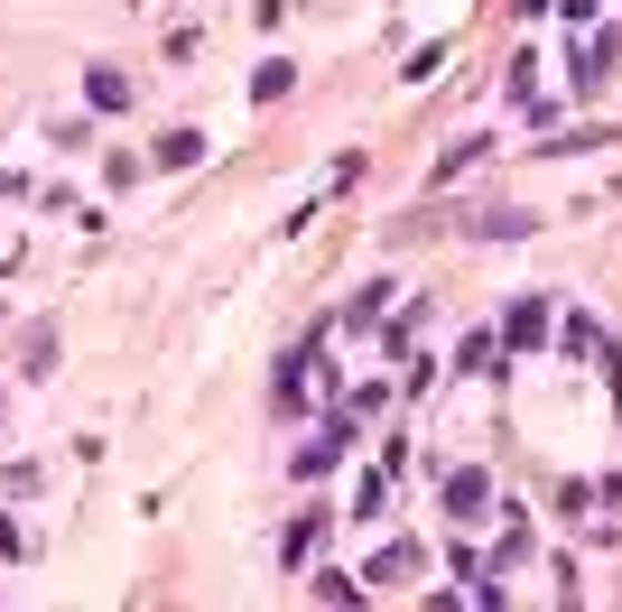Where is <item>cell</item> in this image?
Returning a JSON list of instances; mask_svg holds the SVG:
<instances>
[{
	"instance_id": "1",
	"label": "cell",
	"mask_w": 622,
	"mask_h": 612,
	"mask_svg": "<svg viewBox=\"0 0 622 612\" xmlns=\"http://www.w3.org/2000/svg\"><path fill=\"white\" fill-rule=\"evenodd\" d=\"M84 102H93V112H121V102H131V74H121V66H93V74H84Z\"/></svg>"
},
{
	"instance_id": "2",
	"label": "cell",
	"mask_w": 622,
	"mask_h": 612,
	"mask_svg": "<svg viewBox=\"0 0 622 612\" xmlns=\"http://www.w3.org/2000/svg\"><path fill=\"white\" fill-rule=\"evenodd\" d=\"M483 501H492V483H483V473H455V483H447V511H455V520H474Z\"/></svg>"
},
{
	"instance_id": "3",
	"label": "cell",
	"mask_w": 622,
	"mask_h": 612,
	"mask_svg": "<svg viewBox=\"0 0 622 612\" xmlns=\"http://www.w3.org/2000/svg\"><path fill=\"white\" fill-rule=\"evenodd\" d=\"M195 158H204L195 130H168V140H159V168H195Z\"/></svg>"
},
{
	"instance_id": "4",
	"label": "cell",
	"mask_w": 622,
	"mask_h": 612,
	"mask_svg": "<svg viewBox=\"0 0 622 612\" xmlns=\"http://www.w3.org/2000/svg\"><path fill=\"white\" fill-rule=\"evenodd\" d=\"M539 334H549V307H539V298L511 307V343H539Z\"/></svg>"
}]
</instances>
